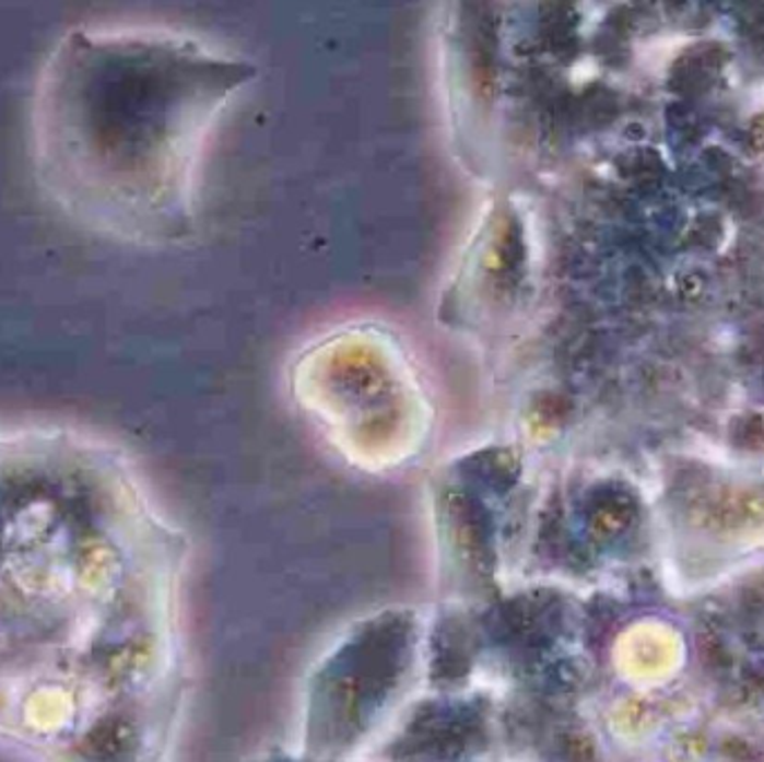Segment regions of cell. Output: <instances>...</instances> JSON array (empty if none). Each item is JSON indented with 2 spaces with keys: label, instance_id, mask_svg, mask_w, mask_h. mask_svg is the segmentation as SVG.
I'll use <instances>...</instances> for the list:
<instances>
[{
  "label": "cell",
  "instance_id": "1",
  "mask_svg": "<svg viewBox=\"0 0 764 762\" xmlns=\"http://www.w3.org/2000/svg\"><path fill=\"white\" fill-rule=\"evenodd\" d=\"M162 541L108 438L0 421V740L40 762H134Z\"/></svg>",
  "mask_w": 764,
  "mask_h": 762
},
{
  "label": "cell",
  "instance_id": "2",
  "mask_svg": "<svg viewBox=\"0 0 764 762\" xmlns=\"http://www.w3.org/2000/svg\"><path fill=\"white\" fill-rule=\"evenodd\" d=\"M244 63L188 36L130 25H79L45 57L30 106L36 184L68 220L139 246L195 228L203 145Z\"/></svg>",
  "mask_w": 764,
  "mask_h": 762
}]
</instances>
